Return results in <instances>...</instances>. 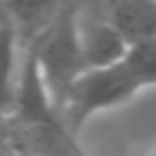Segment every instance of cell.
I'll return each instance as SVG.
<instances>
[{"instance_id":"obj_6","label":"cell","mask_w":156,"mask_h":156,"mask_svg":"<svg viewBox=\"0 0 156 156\" xmlns=\"http://www.w3.org/2000/svg\"><path fill=\"white\" fill-rule=\"evenodd\" d=\"M18 36L12 25H0V118L12 115L16 95L18 66Z\"/></svg>"},{"instance_id":"obj_8","label":"cell","mask_w":156,"mask_h":156,"mask_svg":"<svg viewBox=\"0 0 156 156\" xmlns=\"http://www.w3.org/2000/svg\"><path fill=\"white\" fill-rule=\"evenodd\" d=\"M149 156H156V152H152V154H149Z\"/></svg>"},{"instance_id":"obj_5","label":"cell","mask_w":156,"mask_h":156,"mask_svg":"<svg viewBox=\"0 0 156 156\" xmlns=\"http://www.w3.org/2000/svg\"><path fill=\"white\" fill-rule=\"evenodd\" d=\"M2 5L20 45L36 39L63 7L61 0H2Z\"/></svg>"},{"instance_id":"obj_7","label":"cell","mask_w":156,"mask_h":156,"mask_svg":"<svg viewBox=\"0 0 156 156\" xmlns=\"http://www.w3.org/2000/svg\"><path fill=\"white\" fill-rule=\"evenodd\" d=\"M9 20H7V14H5V5H2V0H0V25H7Z\"/></svg>"},{"instance_id":"obj_3","label":"cell","mask_w":156,"mask_h":156,"mask_svg":"<svg viewBox=\"0 0 156 156\" xmlns=\"http://www.w3.org/2000/svg\"><path fill=\"white\" fill-rule=\"evenodd\" d=\"M77 36L86 70L113 66L129 50V41L109 23V18L86 20L77 14Z\"/></svg>"},{"instance_id":"obj_4","label":"cell","mask_w":156,"mask_h":156,"mask_svg":"<svg viewBox=\"0 0 156 156\" xmlns=\"http://www.w3.org/2000/svg\"><path fill=\"white\" fill-rule=\"evenodd\" d=\"M109 23L131 43L156 39V0H111Z\"/></svg>"},{"instance_id":"obj_1","label":"cell","mask_w":156,"mask_h":156,"mask_svg":"<svg viewBox=\"0 0 156 156\" xmlns=\"http://www.w3.org/2000/svg\"><path fill=\"white\" fill-rule=\"evenodd\" d=\"M152 86H156V39L131 43L118 63L84 70L75 79L61 106V122L70 133H77L90 115L125 104Z\"/></svg>"},{"instance_id":"obj_2","label":"cell","mask_w":156,"mask_h":156,"mask_svg":"<svg viewBox=\"0 0 156 156\" xmlns=\"http://www.w3.org/2000/svg\"><path fill=\"white\" fill-rule=\"evenodd\" d=\"M30 43L34 45L43 86L50 95L52 106L61 118V106L68 95V88L86 70L82 52H79L77 12L73 7H61L52 18V23Z\"/></svg>"}]
</instances>
